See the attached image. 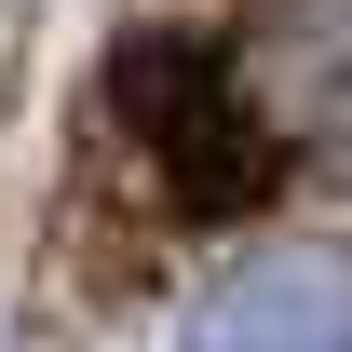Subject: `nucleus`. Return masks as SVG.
<instances>
[{
	"mask_svg": "<svg viewBox=\"0 0 352 352\" xmlns=\"http://www.w3.org/2000/svg\"><path fill=\"white\" fill-rule=\"evenodd\" d=\"M176 352H352V258L339 244H258L176 311Z\"/></svg>",
	"mask_w": 352,
	"mask_h": 352,
	"instance_id": "f257e3e1",
	"label": "nucleus"
},
{
	"mask_svg": "<svg viewBox=\"0 0 352 352\" xmlns=\"http://www.w3.org/2000/svg\"><path fill=\"white\" fill-rule=\"evenodd\" d=\"M271 176H285V135H271L258 109H230V95H217L190 135H163V190H176V217H258Z\"/></svg>",
	"mask_w": 352,
	"mask_h": 352,
	"instance_id": "f03ea898",
	"label": "nucleus"
},
{
	"mask_svg": "<svg viewBox=\"0 0 352 352\" xmlns=\"http://www.w3.org/2000/svg\"><path fill=\"white\" fill-rule=\"evenodd\" d=\"M109 95H122V122L163 149V135H190L204 109H217V68H204L190 41H163V28H149V41H122V54H109Z\"/></svg>",
	"mask_w": 352,
	"mask_h": 352,
	"instance_id": "7ed1b4c3",
	"label": "nucleus"
},
{
	"mask_svg": "<svg viewBox=\"0 0 352 352\" xmlns=\"http://www.w3.org/2000/svg\"><path fill=\"white\" fill-rule=\"evenodd\" d=\"M271 82L352 109V0H285V14H271Z\"/></svg>",
	"mask_w": 352,
	"mask_h": 352,
	"instance_id": "20e7f679",
	"label": "nucleus"
}]
</instances>
